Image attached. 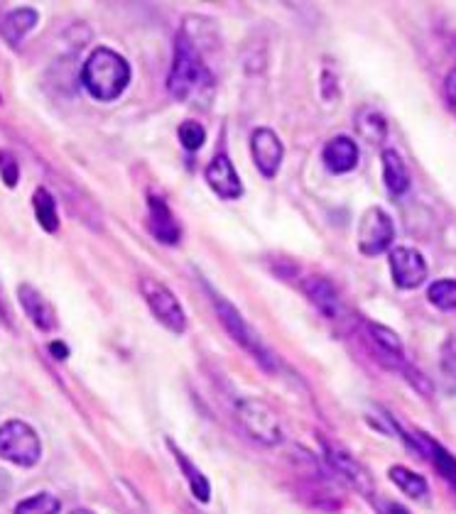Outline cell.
Wrapping results in <instances>:
<instances>
[{"instance_id": "1", "label": "cell", "mask_w": 456, "mask_h": 514, "mask_svg": "<svg viewBox=\"0 0 456 514\" xmlns=\"http://www.w3.org/2000/svg\"><path fill=\"white\" fill-rule=\"evenodd\" d=\"M211 86H214V71L199 52L197 37L187 27H182L175 42V59L167 74V89L177 101H192L206 94Z\"/></svg>"}, {"instance_id": "2", "label": "cell", "mask_w": 456, "mask_h": 514, "mask_svg": "<svg viewBox=\"0 0 456 514\" xmlns=\"http://www.w3.org/2000/svg\"><path fill=\"white\" fill-rule=\"evenodd\" d=\"M81 84L96 101H116L130 84V64L113 49H94L81 69Z\"/></svg>"}, {"instance_id": "3", "label": "cell", "mask_w": 456, "mask_h": 514, "mask_svg": "<svg viewBox=\"0 0 456 514\" xmlns=\"http://www.w3.org/2000/svg\"><path fill=\"white\" fill-rule=\"evenodd\" d=\"M209 292H211V297H214L216 314H219L221 326L226 328L228 336H231L233 341H236L238 346L243 348V351L251 353V358L260 365V368L275 373V370H278V358H275V353L270 351L268 346H265L263 338H260L258 333L253 331V326L248 324L246 319H243L241 311H238L236 306L228 302V299L221 297V294H216L214 289H209Z\"/></svg>"}, {"instance_id": "4", "label": "cell", "mask_w": 456, "mask_h": 514, "mask_svg": "<svg viewBox=\"0 0 456 514\" xmlns=\"http://www.w3.org/2000/svg\"><path fill=\"white\" fill-rule=\"evenodd\" d=\"M42 444L37 431L25 421L13 419L0 426V458L15 466L32 468L40 463Z\"/></svg>"}, {"instance_id": "5", "label": "cell", "mask_w": 456, "mask_h": 514, "mask_svg": "<svg viewBox=\"0 0 456 514\" xmlns=\"http://www.w3.org/2000/svg\"><path fill=\"white\" fill-rule=\"evenodd\" d=\"M236 419L243 426L253 441L263 446H275L282 441V426L280 417L270 404L260 402V399H238L236 402Z\"/></svg>"}, {"instance_id": "6", "label": "cell", "mask_w": 456, "mask_h": 514, "mask_svg": "<svg viewBox=\"0 0 456 514\" xmlns=\"http://www.w3.org/2000/svg\"><path fill=\"white\" fill-rule=\"evenodd\" d=\"M140 294H143L145 304L150 306L152 316H155L162 326L170 328L172 333L187 331V314H184L175 292H170L165 284L152 280V277H145V280H140Z\"/></svg>"}, {"instance_id": "7", "label": "cell", "mask_w": 456, "mask_h": 514, "mask_svg": "<svg viewBox=\"0 0 456 514\" xmlns=\"http://www.w3.org/2000/svg\"><path fill=\"white\" fill-rule=\"evenodd\" d=\"M395 226L393 218L380 206H371L358 223V250L368 257L383 255L393 245Z\"/></svg>"}, {"instance_id": "8", "label": "cell", "mask_w": 456, "mask_h": 514, "mask_svg": "<svg viewBox=\"0 0 456 514\" xmlns=\"http://www.w3.org/2000/svg\"><path fill=\"white\" fill-rule=\"evenodd\" d=\"M322 448H324V458H327L331 470H336V473H339L341 478L351 485V488H356L358 492H361L363 497H371L373 500V495H376V485H373L371 473H368V470L363 468L361 463H358L356 458L346 451V448L334 444V441L322 439Z\"/></svg>"}, {"instance_id": "9", "label": "cell", "mask_w": 456, "mask_h": 514, "mask_svg": "<svg viewBox=\"0 0 456 514\" xmlns=\"http://www.w3.org/2000/svg\"><path fill=\"white\" fill-rule=\"evenodd\" d=\"M390 272H393L395 287L417 289L427 280V262L420 250L415 248H393L390 250Z\"/></svg>"}, {"instance_id": "10", "label": "cell", "mask_w": 456, "mask_h": 514, "mask_svg": "<svg viewBox=\"0 0 456 514\" xmlns=\"http://www.w3.org/2000/svg\"><path fill=\"white\" fill-rule=\"evenodd\" d=\"M251 155H253L255 167H258V172L263 174L265 179H273L278 177L280 172L282 157H285V147H282V142L278 135H275V130L258 128L253 130L251 135Z\"/></svg>"}, {"instance_id": "11", "label": "cell", "mask_w": 456, "mask_h": 514, "mask_svg": "<svg viewBox=\"0 0 456 514\" xmlns=\"http://www.w3.org/2000/svg\"><path fill=\"white\" fill-rule=\"evenodd\" d=\"M206 184L224 201H236L243 196L241 177H238L236 167H233L228 155H216L209 162V167H206Z\"/></svg>"}, {"instance_id": "12", "label": "cell", "mask_w": 456, "mask_h": 514, "mask_svg": "<svg viewBox=\"0 0 456 514\" xmlns=\"http://www.w3.org/2000/svg\"><path fill=\"white\" fill-rule=\"evenodd\" d=\"M148 231L162 245H177L182 238V228H179L175 213L165 199L155 194L148 196Z\"/></svg>"}, {"instance_id": "13", "label": "cell", "mask_w": 456, "mask_h": 514, "mask_svg": "<svg viewBox=\"0 0 456 514\" xmlns=\"http://www.w3.org/2000/svg\"><path fill=\"white\" fill-rule=\"evenodd\" d=\"M304 294L309 297V302L317 306L319 314L327 316V319H339L344 314V304H341L339 292L324 277H307L304 280Z\"/></svg>"}, {"instance_id": "14", "label": "cell", "mask_w": 456, "mask_h": 514, "mask_svg": "<svg viewBox=\"0 0 456 514\" xmlns=\"http://www.w3.org/2000/svg\"><path fill=\"white\" fill-rule=\"evenodd\" d=\"M18 299H20V306L25 309V314L30 316V321L37 328H42V331H52V328L57 326V319H54V309L50 306V302H47V299L42 297L32 284H20Z\"/></svg>"}, {"instance_id": "15", "label": "cell", "mask_w": 456, "mask_h": 514, "mask_svg": "<svg viewBox=\"0 0 456 514\" xmlns=\"http://www.w3.org/2000/svg\"><path fill=\"white\" fill-rule=\"evenodd\" d=\"M322 157L331 174L354 172L358 164V145L346 135H339V138L327 142Z\"/></svg>"}, {"instance_id": "16", "label": "cell", "mask_w": 456, "mask_h": 514, "mask_svg": "<svg viewBox=\"0 0 456 514\" xmlns=\"http://www.w3.org/2000/svg\"><path fill=\"white\" fill-rule=\"evenodd\" d=\"M380 160H383V182L390 194L393 196L405 194V191L410 189V169H407V164L403 157H400V152L385 150Z\"/></svg>"}, {"instance_id": "17", "label": "cell", "mask_w": 456, "mask_h": 514, "mask_svg": "<svg viewBox=\"0 0 456 514\" xmlns=\"http://www.w3.org/2000/svg\"><path fill=\"white\" fill-rule=\"evenodd\" d=\"M37 20H40L37 10L32 8L13 10L10 15H5L3 25H0V35H3V40L8 42V45H20L27 32L35 30Z\"/></svg>"}, {"instance_id": "18", "label": "cell", "mask_w": 456, "mask_h": 514, "mask_svg": "<svg viewBox=\"0 0 456 514\" xmlns=\"http://www.w3.org/2000/svg\"><path fill=\"white\" fill-rule=\"evenodd\" d=\"M356 133L361 135L363 140L371 142V145H380L388 138V120L380 116L376 108H361L356 113Z\"/></svg>"}, {"instance_id": "19", "label": "cell", "mask_w": 456, "mask_h": 514, "mask_svg": "<svg viewBox=\"0 0 456 514\" xmlns=\"http://www.w3.org/2000/svg\"><path fill=\"white\" fill-rule=\"evenodd\" d=\"M167 446H170L172 451H175V458H177L179 468H182L184 478H187V483H189V488H192L194 497H197L199 502H209L211 500V483H209V480H206V475L197 466H194V463L189 461V458L184 456L182 451H179L175 441H167Z\"/></svg>"}, {"instance_id": "20", "label": "cell", "mask_w": 456, "mask_h": 514, "mask_svg": "<svg viewBox=\"0 0 456 514\" xmlns=\"http://www.w3.org/2000/svg\"><path fill=\"white\" fill-rule=\"evenodd\" d=\"M417 441H420V448L425 451V456L430 458V461L437 466L439 473L444 475V478L449 480V483L454 485L456 488V458L452 456V453L447 451V448H442L437 444V441L430 439L427 434H420L417 436Z\"/></svg>"}, {"instance_id": "21", "label": "cell", "mask_w": 456, "mask_h": 514, "mask_svg": "<svg viewBox=\"0 0 456 514\" xmlns=\"http://www.w3.org/2000/svg\"><path fill=\"white\" fill-rule=\"evenodd\" d=\"M388 475L390 480H393L395 488L403 490L407 497H412V500H420V497H425L427 490H430V485H427V480L422 478L420 473H415V470L405 466H393Z\"/></svg>"}, {"instance_id": "22", "label": "cell", "mask_w": 456, "mask_h": 514, "mask_svg": "<svg viewBox=\"0 0 456 514\" xmlns=\"http://www.w3.org/2000/svg\"><path fill=\"white\" fill-rule=\"evenodd\" d=\"M32 209H35L37 221L45 228L47 233L59 231V213L57 204H54V196L47 189H37L35 196H32Z\"/></svg>"}, {"instance_id": "23", "label": "cell", "mask_w": 456, "mask_h": 514, "mask_svg": "<svg viewBox=\"0 0 456 514\" xmlns=\"http://www.w3.org/2000/svg\"><path fill=\"white\" fill-rule=\"evenodd\" d=\"M427 299L439 311H454L456 309V280H437L427 289Z\"/></svg>"}, {"instance_id": "24", "label": "cell", "mask_w": 456, "mask_h": 514, "mask_svg": "<svg viewBox=\"0 0 456 514\" xmlns=\"http://www.w3.org/2000/svg\"><path fill=\"white\" fill-rule=\"evenodd\" d=\"M59 500L50 492H40L35 497H27V500L18 502L15 514H59Z\"/></svg>"}, {"instance_id": "25", "label": "cell", "mask_w": 456, "mask_h": 514, "mask_svg": "<svg viewBox=\"0 0 456 514\" xmlns=\"http://www.w3.org/2000/svg\"><path fill=\"white\" fill-rule=\"evenodd\" d=\"M371 331V341L376 343V353H403V343H400L398 333L380 324H366Z\"/></svg>"}, {"instance_id": "26", "label": "cell", "mask_w": 456, "mask_h": 514, "mask_svg": "<svg viewBox=\"0 0 456 514\" xmlns=\"http://www.w3.org/2000/svg\"><path fill=\"white\" fill-rule=\"evenodd\" d=\"M177 135H179V142H182L184 150H189V152H197L206 140L204 125L197 123V120H187V123L179 125Z\"/></svg>"}, {"instance_id": "27", "label": "cell", "mask_w": 456, "mask_h": 514, "mask_svg": "<svg viewBox=\"0 0 456 514\" xmlns=\"http://www.w3.org/2000/svg\"><path fill=\"white\" fill-rule=\"evenodd\" d=\"M0 177H3L5 187H18V179H20V169H18V160H15L10 152L0 150Z\"/></svg>"}, {"instance_id": "28", "label": "cell", "mask_w": 456, "mask_h": 514, "mask_svg": "<svg viewBox=\"0 0 456 514\" xmlns=\"http://www.w3.org/2000/svg\"><path fill=\"white\" fill-rule=\"evenodd\" d=\"M444 94H447L449 108H452V113L456 116V69L449 71L447 79H444Z\"/></svg>"}, {"instance_id": "29", "label": "cell", "mask_w": 456, "mask_h": 514, "mask_svg": "<svg viewBox=\"0 0 456 514\" xmlns=\"http://www.w3.org/2000/svg\"><path fill=\"white\" fill-rule=\"evenodd\" d=\"M50 351L57 355V360H64L69 355V351H67V346H62V343H52L50 346Z\"/></svg>"}, {"instance_id": "30", "label": "cell", "mask_w": 456, "mask_h": 514, "mask_svg": "<svg viewBox=\"0 0 456 514\" xmlns=\"http://www.w3.org/2000/svg\"><path fill=\"white\" fill-rule=\"evenodd\" d=\"M380 512L383 514H407V510H403L400 505H393V502H388L385 507H380Z\"/></svg>"}, {"instance_id": "31", "label": "cell", "mask_w": 456, "mask_h": 514, "mask_svg": "<svg viewBox=\"0 0 456 514\" xmlns=\"http://www.w3.org/2000/svg\"><path fill=\"white\" fill-rule=\"evenodd\" d=\"M72 514H94L91 510H74Z\"/></svg>"}]
</instances>
